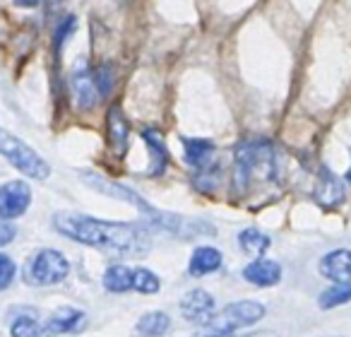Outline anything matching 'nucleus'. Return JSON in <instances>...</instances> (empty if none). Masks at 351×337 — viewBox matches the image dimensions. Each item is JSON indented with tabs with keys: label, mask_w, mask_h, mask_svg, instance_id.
Listing matches in <instances>:
<instances>
[{
	"label": "nucleus",
	"mask_w": 351,
	"mask_h": 337,
	"mask_svg": "<svg viewBox=\"0 0 351 337\" xmlns=\"http://www.w3.org/2000/svg\"><path fill=\"white\" fill-rule=\"evenodd\" d=\"M53 229L77 244L104 248L121 255H145L149 251V231L130 222H108L80 212H56Z\"/></svg>",
	"instance_id": "f257e3e1"
},
{
	"label": "nucleus",
	"mask_w": 351,
	"mask_h": 337,
	"mask_svg": "<svg viewBox=\"0 0 351 337\" xmlns=\"http://www.w3.org/2000/svg\"><path fill=\"white\" fill-rule=\"evenodd\" d=\"M313 198L320 207H337L344 202L346 191H344V183L339 181L337 174H332L330 169H320V176H317L315 183V191H313Z\"/></svg>",
	"instance_id": "9d476101"
},
{
	"label": "nucleus",
	"mask_w": 351,
	"mask_h": 337,
	"mask_svg": "<svg viewBox=\"0 0 351 337\" xmlns=\"http://www.w3.org/2000/svg\"><path fill=\"white\" fill-rule=\"evenodd\" d=\"M265 318V306L260 301H236L229 303L221 313H217L215 321L207 325V330H217V332H234L241 327L255 325L258 321Z\"/></svg>",
	"instance_id": "39448f33"
},
{
	"label": "nucleus",
	"mask_w": 351,
	"mask_h": 337,
	"mask_svg": "<svg viewBox=\"0 0 351 337\" xmlns=\"http://www.w3.org/2000/svg\"><path fill=\"white\" fill-rule=\"evenodd\" d=\"M32 205V188L25 181H8L0 186V217L3 220H17Z\"/></svg>",
	"instance_id": "0eeeda50"
},
{
	"label": "nucleus",
	"mask_w": 351,
	"mask_h": 337,
	"mask_svg": "<svg viewBox=\"0 0 351 337\" xmlns=\"http://www.w3.org/2000/svg\"><path fill=\"white\" fill-rule=\"evenodd\" d=\"M142 140L147 142L149 156H152L149 176H161V174L166 172V166H169V150H166V145H164V137L156 130H152V128H147V130H142Z\"/></svg>",
	"instance_id": "f3484780"
},
{
	"label": "nucleus",
	"mask_w": 351,
	"mask_h": 337,
	"mask_svg": "<svg viewBox=\"0 0 351 337\" xmlns=\"http://www.w3.org/2000/svg\"><path fill=\"white\" fill-rule=\"evenodd\" d=\"M236 186L241 191L253 183L277 181V150L269 140H245L234 152Z\"/></svg>",
	"instance_id": "f03ea898"
},
{
	"label": "nucleus",
	"mask_w": 351,
	"mask_h": 337,
	"mask_svg": "<svg viewBox=\"0 0 351 337\" xmlns=\"http://www.w3.org/2000/svg\"><path fill=\"white\" fill-rule=\"evenodd\" d=\"M70 87H73L75 102H77L80 108H94L97 102L101 99V92H99V82H97V70H92L87 63H77L70 75Z\"/></svg>",
	"instance_id": "6e6552de"
},
{
	"label": "nucleus",
	"mask_w": 351,
	"mask_h": 337,
	"mask_svg": "<svg viewBox=\"0 0 351 337\" xmlns=\"http://www.w3.org/2000/svg\"><path fill=\"white\" fill-rule=\"evenodd\" d=\"M82 181H87L89 186L94 188V191L106 193V196L118 198V200H125V202H130V205H135L137 210H140L142 215L149 217V220L154 222V224H156V220L161 217V212H159V210H154V207H152L149 202H147L145 198L140 196V193H135L132 188L123 186V183H116V181H111V178L99 176V174H92V172H84V174H82Z\"/></svg>",
	"instance_id": "423d86ee"
},
{
	"label": "nucleus",
	"mask_w": 351,
	"mask_h": 337,
	"mask_svg": "<svg viewBox=\"0 0 351 337\" xmlns=\"http://www.w3.org/2000/svg\"><path fill=\"white\" fill-rule=\"evenodd\" d=\"M0 154L5 156L17 172H22L25 176L36 178V181L49 178L51 174L49 161L41 154H36V150H32L25 140L10 135L8 130H0Z\"/></svg>",
	"instance_id": "7ed1b4c3"
},
{
	"label": "nucleus",
	"mask_w": 351,
	"mask_h": 337,
	"mask_svg": "<svg viewBox=\"0 0 351 337\" xmlns=\"http://www.w3.org/2000/svg\"><path fill=\"white\" fill-rule=\"evenodd\" d=\"M12 337H46V327L29 313H22L10 323Z\"/></svg>",
	"instance_id": "412c9836"
},
{
	"label": "nucleus",
	"mask_w": 351,
	"mask_h": 337,
	"mask_svg": "<svg viewBox=\"0 0 351 337\" xmlns=\"http://www.w3.org/2000/svg\"><path fill=\"white\" fill-rule=\"evenodd\" d=\"M104 287L113 294H123V292H130L132 289V270L125 268V265H111L106 268L104 272Z\"/></svg>",
	"instance_id": "6ab92c4d"
},
{
	"label": "nucleus",
	"mask_w": 351,
	"mask_h": 337,
	"mask_svg": "<svg viewBox=\"0 0 351 337\" xmlns=\"http://www.w3.org/2000/svg\"><path fill=\"white\" fill-rule=\"evenodd\" d=\"M183 154H186V161L195 172H202V169L212 166L215 145L210 140H202V137H183Z\"/></svg>",
	"instance_id": "dca6fc26"
},
{
	"label": "nucleus",
	"mask_w": 351,
	"mask_h": 337,
	"mask_svg": "<svg viewBox=\"0 0 351 337\" xmlns=\"http://www.w3.org/2000/svg\"><path fill=\"white\" fill-rule=\"evenodd\" d=\"M94 70H97L99 92H101V97H106V94L111 92V87H113V73H111V65L104 63V65H99V68H94Z\"/></svg>",
	"instance_id": "a878e982"
},
{
	"label": "nucleus",
	"mask_w": 351,
	"mask_h": 337,
	"mask_svg": "<svg viewBox=\"0 0 351 337\" xmlns=\"http://www.w3.org/2000/svg\"><path fill=\"white\" fill-rule=\"evenodd\" d=\"M70 275V260L56 248H41L27 265V282L34 287H51Z\"/></svg>",
	"instance_id": "20e7f679"
},
{
	"label": "nucleus",
	"mask_w": 351,
	"mask_h": 337,
	"mask_svg": "<svg viewBox=\"0 0 351 337\" xmlns=\"http://www.w3.org/2000/svg\"><path fill=\"white\" fill-rule=\"evenodd\" d=\"M39 3L41 0H15V5H20V8H36Z\"/></svg>",
	"instance_id": "cd10ccee"
},
{
	"label": "nucleus",
	"mask_w": 351,
	"mask_h": 337,
	"mask_svg": "<svg viewBox=\"0 0 351 337\" xmlns=\"http://www.w3.org/2000/svg\"><path fill=\"white\" fill-rule=\"evenodd\" d=\"M243 279L255 287H274L282 279V265L277 260L258 258L243 268Z\"/></svg>",
	"instance_id": "f8f14e48"
},
{
	"label": "nucleus",
	"mask_w": 351,
	"mask_h": 337,
	"mask_svg": "<svg viewBox=\"0 0 351 337\" xmlns=\"http://www.w3.org/2000/svg\"><path fill=\"white\" fill-rule=\"evenodd\" d=\"M239 244L248 255H263L265 251L272 246V239H269L265 231L255 229V226H248V229H243L239 234Z\"/></svg>",
	"instance_id": "aec40b11"
},
{
	"label": "nucleus",
	"mask_w": 351,
	"mask_h": 337,
	"mask_svg": "<svg viewBox=\"0 0 351 337\" xmlns=\"http://www.w3.org/2000/svg\"><path fill=\"white\" fill-rule=\"evenodd\" d=\"M171 327V318L164 311H149L137 321L135 332L140 337H161Z\"/></svg>",
	"instance_id": "a211bd4d"
},
{
	"label": "nucleus",
	"mask_w": 351,
	"mask_h": 337,
	"mask_svg": "<svg viewBox=\"0 0 351 337\" xmlns=\"http://www.w3.org/2000/svg\"><path fill=\"white\" fill-rule=\"evenodd\" d=\"M349 181H351V169H349Z\"/></svg>",
	"instance_id": "c85d7f7f"
},
{
	"label": "nucleus",
	"mask_w": 351,
	"mask_h": 337,
	"mask_svg": "<svg viewBox=\"0 0 351 337\" xmlns=\"http://www.w3.org/2000/svg\"><path fill=\"white\" fill-rule=\"evenodd\" d=\"M224 258H221V251L215 248V246H197L191 255V265H188V272L193 277H205V275H212L221 268Z\"/></svg>",
	"instance_id": "2eb2a0df"
},
{
	"label": "nucleus",
	"mask_w": 351,
	"mask_h": 337,
	"mask_svg": "<svg viewBox=\"0 0 351 337\" xmlns=\"http://www.w3.org/2000/svg\"><path fill=\"white\" fill-rule=\"evenodd\" d=\"M320 275L332 279L335 284L351 282V251L349 248H337L322 255L320 260Z\"/></svg>",
	"instance_id": "9b49d317"
},
{
	"label": "nucleus",
	"mask_w": 351,
	"mask_h": 337,
	"mask_svg": "<svg viewBox=\"0 0 351 337\" xmlns=\"http://www.w3.org/2000/svg\"><path fill=\"white\" fill-rule=\"evenodd\" d=\"M181 313L188 323H195V325H210L217 316L215 297L205 289H191L186 297L181 299Z\"/></svg>",
	"instance_id": "1a4fd4ad"
},
{
	"label": "nucleus",
	"mask_w": 351,
	"mask_h": 337,
	"mask_svg": "<svg viewBox=\"0 0 351 337\" xmlns=\"http://www.w3.org/2000/svg\"><path fill=\"white\" fill-rule=\"evenodd\" d=\"M351 301V282H344V284H332L330 289L320 294L317 303L320 308H335V306H341V303H349Z\"/></svg>",
	"instance_id": "4be33fe9"
},
{
	"label": "nucleus",
	"mask_w": 351,
	"mask_h": 337,
	"mask_svg": "<svg viewBox=\"0 0 351 337\" xmlns=\"http://www.w3.org/2000/svg\"><path fill=\"white\" fill-rule=\"evenodd\" d=\"M75 27H77V17H75V15H65L63 20L58 22V27H56V36H53V49L56 51L63 49L65 41L73 36Z\"/></svg>",
	"instance_id": "b1692460"
},
{
	"label": "nucleus",
	"mask_w": 351,
	"mask_h": 337,
	"mask_svg": "<svg viewBox=\"0 0 351 337\" xmlns=\"http://www.w3.org/2000/svg\"><path fill=\"white\" fill-rule=\"evenodd\" d=\"M132 289L140 294H156L161 289V279L152 270L135 268L132 270Z\"/></svg>",
	"instance_id": "5701e85b"
},
{
	"label": "nucleus",
	"mask_w": 351,
	"mask_h": 337,
	"mask_svg": "<svg viewBox=\"0 0 351 337\" xmlns=\"http://www.w3.org/2000/svg\"><path fill=\"white\" fill-rule=\"evenodd\" d=\"M84 321H87L84 311L65 306V308H60V311H56L53 316L44 323V327H46V335H68V332L82 330Z\"/></svg>",
	"instance_id": "ddd939ff"
},
{
	"label": "nucleus",
	"mask_w": 351,
	"mask_h": 337,
	"mask_svg": "<svg viewBox=\"0 0 351 337\" xmlns=\"http://www.w3.org/2000/svg\"><path fill=\"white\" fill-rule=\"evenodd\" d=\"M17 275V265L15 260L10 258V255L0 253V292L3 289H8L12 284V279H15Z\"/></svg>",
	"instance_id": "393cba45"
},
{
	"label": "nucleus",
	"mask_w": 351,
	"mask_h": 337,
	"mask_svg": "<svg viewBox=\"0 0 351 337\" xmlns=\"http://www.w3.org/2000/svg\"><path fill=\"white\" fill-rule=\"evenodd\" d=\"M15 234H17L15 224H12L10 220H3V217H0V248L10 244V241L15 239Z\"/></svg>",
	"instance_id": "bb28decb"
},
{
	"label": "nucleus",
	"mask_w": 351,
	"mask_h": 337,
	"mask_svg": "<svg viewBox=\"0 0 351 337\" xmlns=\"http://www.w3.org/2000/svg\"><path fill=\"white\" fill-rule=\"evenodd\" d=\"M106 128H108V145H111V150L118 156H123L128 150V140H130V126H128V118L123 116L121 106H111L106 118Z\"/></svg>",
	"instance_id": "4468645a"
}]
</instances>
